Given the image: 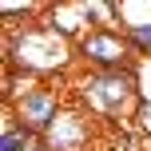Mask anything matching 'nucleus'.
Wrapping results in <instances>:
<instances>
[{"label":"nucleus","instance_id":"nucleus-3","mask_svg":"<svg viewBox=\"0 0 151 151\" xmlns=\"http://www.w3.org/2000/svg\"><path fill=\"white\" fill-rule=\"evenodd\" d=\"M76 56H80L83 72H123V68H135V60H139L131 40L119 28H91L76 44Z\"/></svg>","mask_w":151,"mask_h":151},{"label":"nucleus","instance_id":"nucleus-7","mask_svg":"<svg viewBox=\"0 0 151 151\" xmlns=\"http://www.w3.org/2000/svg\"><path fill=\"white\" fill-rule=\"evenodd\" d=\"M0 115H4V119H0V151H28L32 143H36V135L12 115V107L0 104Z\"/></svg>","mask_w":151,"mask_h":151},{"label":"nucleus","instance_id":"nucleus-1","mask_svg":"<svg viewBox=\"0 0 151 151\" xmlns=\"http://www.w3.org/2000/svg\"><path fill=\"white\" fill-rule=\"evenodd\" d=\"M0 64L4 68H16L24 76H36V80L60 83L72 80L80 72V56H76V44L64 40L52 24L28 20V24H0Z\"/></svg>","mask_w":151,"mask_h":151},{"label":"nucleus","instance_id":"nucleus-8","mask_svg":"<svg viewBox=\"0 0 151 151\" xmlns=\"http://www.w3.org/2000/svg\"><path fill=\"white\" fill-rule=\"evenodd\" d=\"M28 151H52V147H48V143H44V139H36V143H32Z\"/></svg>","mask_w":151,"mask_h":151},{"label":"nucleus","instance_id":"nucleus-2","mask_svg":"<svg viewBox=\"0 0 151 151\" xmlns=\"http://www.w3.org/2000/svg\"><path fill=\"white\" fill-rule=\"evenodd\" d=\"M76 104L96 119H131L139 111V76L135 68L123 72H76Z\"/></svg>","mask_w":151,"mask_h":151},{"label":"nucleus","instance_id":"nucleus-5","mask_svg":"<svg viewBox=\"0 0 151 151\" xmlns=\"http://www.w3.org/2000/svg\"><path fill=\"white\" fill-rule=\"evenodd\" d=\"M91 135H96V115H88L80 104H68L56 123L44 131V143L52 151H88Z\"/></svg>","mask_w":151,"mask_h":151},{"label":"nucleus","instance_id":"nucleus-6","mask_svg":"<svg viewBox=\"0 0 151 151\" xmlns=\"http://www.w3.org/2000/svg\"><path fill=\"white\" fill-rule=\"evenodd\" d=\"M44 24H52L64 40L80 44L96 24H91V12H88V0H64V4H44Z\"/></svg>","mask_w":151,"mask_h":151},{"label":"nucleus","instance_id":"nucleus-4","mask_svg":"<svg viewBox=\"0 0 151 151\" xmlns=\"http://www.w3.org/2000/svg\"><path fill=\"white\" fill-rule=\"evenodd\" d=\"M4 107H12V115L24 123V127L32 131L36 139H44V131L56 123V115L64 111V91H60V83H48V80H40L36 88H28L20 99H12V104H4Z\"/></svg>","mask_w":151,"mask_h":151}]
</instances>
